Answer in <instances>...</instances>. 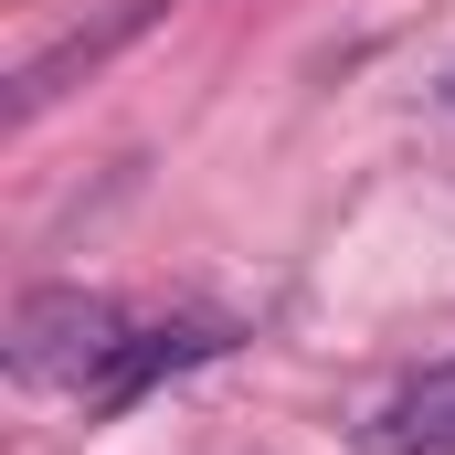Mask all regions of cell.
I'll return each instance as SVG.
<instances>
[{"label": "cell", "mask_w": 455, "mask_h": 455, "mask_svg": "<svg viewBox=\"0 0 455 455\" xmlns=\"http://www.w3.org/2000/svg\"><path fill=\"white\" fill-rule=\"evenodd\" d=\"M116 349H127L116 297H96V286H32V297L11 307L0 360H11V381H32V392H53V381H75V392H85Z\"/></svg>", "instance_id": "1"}, {"label": "cell", "mask_w": 455, "mask_h": 455, "mask_svg": "<svg viewBox=\"0 0 455 455\" xmlns=\"http://www.w3.org/2000/svg\"><path fill=\"white\" fill-rule=\"evenodd\" d=\"M212 349H233V329H212V318H170V329H138V339H127L107 371L85 381V413H127V403H148L159 381H180V371H191V360H212Z\"/></svg>", "instance_id": "2"}, {"label": "cell", "mask_w": 455, "mask_h": 455, "mask_svg": "<svg viewBox=\"0 0 455 455\" xmlns=\"http://www.w3.org/2000/svg\"><path fill=\"white\" fill-rule=\"evenodd\" d=\"M148 11H159V0H127V11H116L107 32H75V43H53L43 64H21V75H11V127L53 107V96H64V75H85V64H107V53L127 43V32H138V21H148Z\"/></svg>", "instance_id": "3"}, {"label": "cell", "mask_w": 455, "mask_h": 455, "mask_svg": "<svg viewBox=\"0 0 455 455\" xmlns=\"http://www.w3.org/2000/svg\"><path fill=\"white\" fill-rule=\"evenodd\" d=\"M360 455H455V413H381Z\"/></svg>", "instance_id": "4"}, {"label": "cell", "mask_w": 455, "mask_h": 455, "mask_svg": "<svg viewBox=\"0 0 455 455\" xmlns=\"http://www.w3.org/2000/svg\"><path fill=\"white\" fill-rule=\"evenodd\" d=\"M392 413H455V360H435V371H424V381H413Z\"/></svg>", "instance_id": "5"}, {"label": "cell", "mask_w": 455, "mask_h": 455, "mask_svg": "<svg viewBox=\"0 0 455 455\" xmlns=\"http://www.w3.org/2000/svg\"><path fill=\"white\" fill-rule=\"evenodd\" d=\"M445 96H455V75H445Z\"/></svg>", "instance_id": "6"}]
</instances>
